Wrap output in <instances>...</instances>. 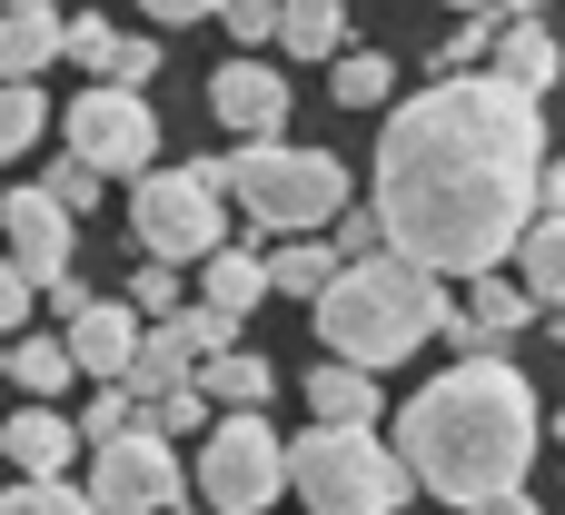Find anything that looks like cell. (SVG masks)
<instances>
[{
  "label": "cell",
  "instance_id": "1",
  "mask_svg": "<svg viewBox=\"0 0 565 515\" xmlns=\"http://www.w3.org/2000/svg\"><path fill=\"white\" fill-rule=\"evenodd\" d=\"M536 179H546V119L507 79H427L387 129H377V179L367 208L397 258L427 278H497L516 238L536 228Z\"/></svg>",
  "mask_w": 565,
  "mask_h": 515
},
{
  "label": "cell",
  "instance_id": "2",
  "mask_svg": "<svg viewBox=\"0 0 565 515\" xmlns=\"http://www.w3.org/2000/svg\"><path fill=\"white\" fill-rule=\"evenodd\" d=\"M536 387L507 357H457L437 387H417V407L397 417V457L437 506L477 515L497 496H526L536 466Z\"/></svg>",
  "mask_w": 565,
  "mask_h": 515
},
{
  "label": "cell",
  "instance_id": "3",
  "mask_svg": "<svg viewBox=\"0 0 565 515\" xmlns=\"http://www.w3.org/2000/svg\"><path fill=\"white\" fill-rule=\"evenodd\" d=\"M447 318H457V298H447V278H427L417 258H397V248H377V258H358V268H338L328 278V298H318V357H338V367H397L407 347H427V337H447Z\"/></svg>",
  "mask_w": 565,
  "mask_h": 515
},
{
  "label": "cell",
  "instance_id": "4",
  "mask_svg": "<svg viewBox=\"0 0 565 515\" xmlns=\"http://www.w3.org/2000/svg\"><path fill=\"white\" fill-rule=\"evenodd\" d=\"M218 189L248 208V228H338L348 218V169L328 149H298V139H258V149H228L218 159Z\"/></svg>",
  "mask_w": 565,
  "mask_h": 515
},
{
  "label": "cell",
  "instance_id": "5",
  "mask_svg": "<svg viewBox=\"0 0 565 515\" xmlns=\"http://www.w3.org/2000/svg\"><path fill=\"white\" fill-rule=\"evenodd\" d=\"M407 457L377 427H308L288 447V496L308 515H397L407 506Z\"/></svg>",
  "mask_w": 565,
  "mask_h": 515
},
{
  "label": "cell",
  "instance_id": "6",
  "mask_svg": "<svg viewBox=\"0 0 565 515\" xmlns=\"http://www.w3.org/2000/svg\"><path fill=\"white\" fill-rule=\"evenodd\" d=\"M129 228H139V258L209 268V258L228 248V189H218V159L149 169V179H139V199H129Z\"/></svg>",
  "mask_w": 565,
  "mask_h": 515
},
{
  "label": "cell",
  "instance_id": "7",
  "mask_svg": "<svg viewBox=\"0 0 565 515\" xmlns=\"http://www.w3.org/2000/svg\"><path fill=\"white\" fill-rule=\"evenodd\" d=\"M60 129H70V159H79L89 179H149V169H159V109H149L139 89L89 79V89L60 109Z\"/></svg>",
  "mask_w": 565,
  "mask_h": 515
},
{
  "label": "cell",
  "instance_id": "8",
  "mask_svg": "<svg viewBox=\"0 0 565 515\" xmlns=\"http://www.w3.org/2000/svg\"><path fill=\"white\" fill-rule=\"evenodd\" d=\"M199 496H209V515H278L288 506V447L268 437V417H218L209 427Z\"/></svg>",
  "mask_w": 565,
  "mask_h": 515
},
{
  "label": "cell",
  "instance_id": "9",
  "mask_svg": "<svg viewBox=\"0 0 565 515\" xmlns=\"http://www.w3.org/2000/svg\"><path fill=\"white\" fill-rule=\"evenodd\" d=\"M89 506H99V515H159V506H179V457H169V437L129 427V437L89 447Z\"/></svg>",
  "mask_w": 565,
  "mask_h": 515
},
{
  "label": "cell",
  "instance_id": "10",
  "mask_svg": "<svg viewBox=\"0 0 565 515\" xmlns=\"http://www.w3.org/2000/svg\"><path fill=\"white\" fill-rule=\"evenodd\" d=\"M70 228H79V218L50 208V189H10V199H0V248H10V268H20L40 298L70 278Z\"/></svg>",
  "mask_w": 565,
  "mask_h": 515
},
{
  "label": "cell",
  "instance_id": "11",
  "mask_svg": "<svg viewBox=\"0 0 565 515\" xmlns=\"http://www.w3.org/2000/svg\"><path fill=\"white\" fill-rule=\"evenodd\" d=\"M288 79L268 69V60H218L209 69V109L238 129V149H258V139H288Z\"/></svg>",
  "mask_w": 565,
  "mask_h": 515
},
{
  "label": "cell",
  "instance_id": "12",
  "mask_svg": "<svg viewBox=\"0 0 565 515\" xmlns=\"http://www.w3.org/2000/svg\"><path fill=\"white\" fill-rule=\"evenodd\" d=\"M139 337H149V318L129 308V298H89L70 328H60V347H70V367L79 377H99V387H119L129 377V357H139Z\"/></svg>",
  "mask_w": 565,
  "mask_h": 515
},
{
  "label": "cell",
  "instance_id": "13",
  "mask_svg": "<svg viewBox=\"0 0 565 515\" xmlns=\"http://www.w3.org/2000/svg\"><path fill=\"white\" fill-rule=\"evenodd\" d=\"M526 328H536V298H526V288L497 268V278H477V288H467V308L447 318V347L497 357V347H507V337H526Z\"/></svg>",
  "mask_w": 565,
  "mask_h": 515
},
{
  "label": "cell",
  "instance_id": "14",
  "mask_svg": "<svg viewBox=\"0 0 565 515\" xmlns=\"http://www.w3.org/2000/svg\"><path fill=\"white\" fill-rule=\"evenodd\" d=\"M487 79H507V89H526V99H546L565 79V50L546 20H497V50H487Z\"/></svg>",
  "mask_w": 565,
  "mask_h": 515
},
{
  "label": "cell",
  "instance_id": "15",
  "mask_svg": "<svg viewBox=\"0 0 565 515\" xmlns=\"http://www.w3.org/2000/svg\"><path fill=\"white\" fill-rule=\"evenodd\" d=\"M0 447H10V466H20L30 486H50V476L79 457V427H70L60 407H20V417H0Z\"/></svg>",
  "mask_w": 565,
  "mask_h": 515
},
{
  "label": "cell",
  "instance_id": "16",
  "mask_svg": "<svg viewBox=\"0 0 565 515\" xmlns=\"http://www.w3.org/2000/svg\"><path fill=\"white\" fill-rule=\"evenodd\" d=\"M199 288H209L199 308H218V318H238V328L258 318V298H278V288H268V248H218V258L199 268Z\"/></svg>",
  "mask_w": 565,
  "mask_h": 515
},
{
  "label": "cell",
  "instance_id": "17",
  "mask_svg": "<svg viewBox=\"0 0 565 515\" xmlns=\"http://www.w3.org/2000/svg\"><path fill=\"white\" fill-rule=\"evenodd\" d=\"M199 397H209L218 417H258V407L278 397V367H268L258 347H228V357H209V367H199Z\"/></svg>",
  "mask_w": 565,
  "mask_h": 515
},
{
  "label": "cell",
  "instance_id": "18",
  "mask_svg": "<svg viewBox=\"0 0 565 515\" xmlns=\"http://www.w3.org/2000/svg\"><path fill=\"white\" fill-rule=\"evenodd\" d=\"M308 417H318V427H367V417H377V377L318 357V367H308Z\"/></svg>",
  "mask_w": 565,
  "mask_h": 515
},
{
  "label": "cell",
  "instance_id": "19",
  "mask_svg": "<svg viewBox=\"0 0 565 515\" xmlns=\"http://www.w3.org/2000/svg\"><path fill=\"white\" fill-rule=\"evenodd\" d=\"M60 40H70L60 10H10V20H0V89H10V79H40V69L60 60Z\"/></svg>",
  "mask_w": 565,
  "mask_h": 515
},
{
  "label": "cell",
  "instance_id": "20",
  "mask_svg": "<svg viewBox=\"0 0 565 515\" xmlns=\"http://www.w3.org/2000/svg\"><path fill=\"white\" fill-rule=\"evenodd\" d=\"M119 387H129V397H139V407H159V397H179V387H199V357H189V347H179V337H169V328H149V337H139V357H129V377H119Z\"/></svg>",
  "mask_w": 565,
  "mask_h": 515
},
{
  "label": "cell",
  "instance_id": "21",
  "mask_svg": "<svg viewBox=\"0 0 565 515\" xmlns=\"http://www.w3.org/2000/svg\"><path fill=\"white\" fill-rule=\"evenodd\" d=\"M278 50H298V60H348V0H278Z\"/></svg>",
  "mask_w": 565,
  "mask_h": 515
},
{
  "label": "cell",
  "instance_id": "22",
  "mask_svg": "<svg viewBox=\"0 0 565 515\" xmlns=\"http://www.w3.org/2000/svg\"><path fill=\"white\" fill-rule=\"evenodd\" d=\"M516 288H526L536 308H565V218H536V228L516 238Z\"/></svg>",
  "mask_w": 565,
  "mask_h": 515
},
{
  "label": "cell",
  "instance_id": "23",
  "mask_svg": "<svg viewBox=\"0 0 565 515\" xmlns=\"http://www.w3.org/2000/svg\"><path fill=\"white\" fill-rule=\"evenodd\" d=\"M70 377H79V367H70V347H60V337H10V387H20L30 407H50Z\"/></svg>",
  "mask_w": 565,
  "mask_h": 515
},
{
  "label": "cell",
  "instance_id": "24",
  "mask_svg": "<svg viewBox=\"0 0 565 515\" xmlns=\"http://www.w3.org/2000/svg\"><path fill=\"white\" fill-rule=\"evenodd\" d=\"M397 89V60H377V50H348V60H328V99L338 109H377Z\"/></svg>",
  "mask_w": 565,
  "mask_h": 515
},
{
  "label": "cell",
  "instance_id": "25",
  "mask_svg": "<svg viewBox=\"0 0 565 515\" xmlns=\"http://www.w3.org/2000/svg\"><path fill=\"white\" fill-rule=\"evenodd\" d=\"M328 278H338V248H318V238H288L278 258H268V288H288V298H328Z\"/></svg>",
  "mask_w": 565,
  "mask_h": 515
},
{
  "label": "cell",
  "instance_id": "26",
  "mask_svg": "<svg viewBox=\"0 0 565 515\" xmlns=\"http://www.w3.org/2000/svg\"><path fill=\"white\" fill-rule=\"evenodd\" d=\"M40 129H50V99H40L30 79H10V89H0V159L40 149Z\"/></svg>",
  "mask_w": 565,
  "mask_h": 515
},
{
  "label": "cell",
  "instance_id": "27",
  "mask_svg": "<svg viewBox=\"0 0 565 515\" xmlns=\"http://www.w3.org/2000/svg\"><path fill=\"white\" fill-rule=\"evenodd\" d=\"M169 337L209 367V357H228V347H238V318H218V308H179V318H169Z\"/></svg>",
  "mask_w": 565,
  "mask_h": 515
},
{
  "label": "cell",
  "instance_id": "28",
  "mask_svg": "<svg viewBox=\"0 0 565 515\" xmlns=\"http://www.w3.org/2000/svg\"><path fill=\"white\" fill-rule=\"evenodd\" d=\"M0 515H99V506H89V486H60V476L30 486L20 476V486H0Z\"/></svg>",
  "mask_w": 565,
  "mask_h": 515
},
{
  "label": "cell",
  "instance_id": "29",
  "mask_svg": "<svg viewBox=\"0 0 565 515\" xmlns=\"http://www.w3.org/2000/svg\"><path fill=\"white\" fill-rule=\"evenodd\" d=\"M119 40H129V30H109V20L89 10V20H70V40H60V60H79L89 79H109V60H119Z\"/></svg>",
  "mask_w": 565,
  "mask_h": 515
},
{
  "label": "cell",
  "instance_id": "30",
  "mask_svg": "<svg viewBox=\"0 0 565 515\" xmlns=\"http://www.w3.org/2000/svg\"><path fill=\"white\" fill-rule=\"evenodd\" d=\"M129 308H139L149 328H169V318H179V268H169V258H139V278H129Z\"/></svg>",
  "mask_w": 565,
  "mask_h": 515
},
{
  "label": "cell",
  "instance_id": "31",
  "mask_svg": "<svg viewBox=\"0 0 565 515\" xmlns=\"http://www.w3.org/2000/svg\"><path fill=\"white\" fill-rule=\"evenodd\" d=\"M139 427H149V437H169V447H179V437H189V427H218V407H209V397H199V387H179V397H159V407H139Z\"/></svg>",
  "mask_w": 565,
  "mask_h": 515
},
{
  "label": "cell",
  "instance_id": "32",
  "mask_svg": "<svg viewBox=\"0 0 565 515\" xmlns=\"http://www.w3.org/2000/svg\"><path fill=\"white\" fill-rule=\"evenodd\" d=\"M70 427H79L89 447H109V437H129V427H139V397H129V387H99V397H89V417H70Z\"/></svg>",
  "mask_w": 565,
  "mask_h": 515
},
{
  "label": "cell",
  "instance_id": "33",
  "mask_svg": "<svg viewBox=\"0 0 565 515\" xmlns=\"http://www.w3.org/2000/svg\"><path fill=\"white\" fill-rule=\"evenodd\" d=\"M487 50H497V10L447 30V50H437V79H467V60H487Z\"/></svg>",
  "mask_w": 565,
  "mask_h": 515
},
{
  "label": "cell",
  "instance_id": "34",
  "mask_svg": "<svg viewBox=\"0 0 565 515\" xmlns=\"http://www.w3.org/2000/svg\"><path fill=\"white\" fill-rule=\"evenodd\" d=\"M218 30H228V40H238V60H248L258 40H278V0H228V10H218Z\"/></svg>",
  "mask_w": 565,
  "mask_h": 515
},
{
  "label": "cell",
  "instance_id": "35",
  "mask_svg": "<svg viewBox=\"0 0 565 515\" xmlns=\"http://www.w3.org/2000/svg\"><path fill=\"white\" fill-rule=\"evenodd\" d=\"M40 189H50V208H70V218H79V208H99V179H89L79 159H60V169H50Z\"/></svg>",
  "mask_w": 565,
  "mask_h": 515
},
{
  "label": "cell",
  "instance_id": "36",
  "mask_svg": "<svg viewBox=\"0 0 565 515\" xmlns=\"http://www.w3.org/2000/svg\"><path fill=\"white\" fill-rule=\"evenodd\" d=\"M30 308H40V288L0 258V337H30Z\"/></svg>",
  "mask_w": 565,
  "mask_h": 515
},
{
  "label": "cell",
  "instance_id": "37",
  "mask_svg": "<svg viewBox=\"0 0 565 515\" xmlns=\"http://www.w3.org/2000/svg\"><path fill=\"white\" fill-rule=\"evenodd\" d=\"M159 79V40H119V60H109V89H149Z\"/></svg>",
  "mask_w": 565,
  "mask_h": 515
},
{
  "label": "cell",
  "instance_id": "38",
  "mask_svg": "<svg viewBox=\"0 0 565 515\" xmlns=\"http://www.w3.org/2000/svg\"><path fill=\"white\" fill-rule=\"evenodd\" d=\"M139 10H149V20H169V30H179V20H209V10H228V0H139Z\"/></svg>",
  "mask_w": 565,
  "mask_h": 515
},
{
  "label": "cell",
  "instance_id": "39",
  "mask_svg": "<svg viewBox=\"0 0 565 515\" xmlns=\"http://www.w3.org/2000/svg\"><path fill=\"white\" fill-rule=\"evenodd\" d=\"M536 218H565V159H546V179H536Z\"/></svg>",
  "mask_w": 565,
  "mask_h": 515
},
{
  "label": "cell",
  "instance_id": "40",
  "mask_svg": "<svg viewBox=\"0 0 565 515\" xmlns=\"http://www.w3.org/2000/svg\"><path fill=\"white\" fill-rule=\"evenodd\" d=\"M477 515H546L536 496H497V506H477Z\"/></svg>",
  "mask_w": 565,
  "mask_h": 515
},
{
  "label": "cell",
  "instance_id": "41",
  "mask_svg": "<svg viewBox=\"0 0 565 515\" xmlns=\"http://www.w3.org/2000/svg\"><path fill=\"white\" fill-rule=\"evenodd\" d=\"M536 10H546V0H497V20H536Z\"/></svg>",
  "mask_w": 565,
  "mask_h": 515
},
{
  "label": "cell",
  "instance_id": "42",
  "mask_svg": "<svg viewBox=\"0 0 565 515\" xmlns=\"http://www.w3.org/2000/svg\"><path fill=\"white\" fill-rule=\"evenodd\" d=\"M457 10H467V20H487V10H497V0H457Z\"/></svg>",
  "mask_w": 565,
  "mask_h": 515
},
{
  "label": "cell",
  "instance_id": "43",
  "mask_svg": "<svg viewBox=\"0 0 565 515\" xmlns=\"http://www.w3.org/2000/svg\"><path fill=\"white\" fill-rule=\"evenodd\" d=\"M0 377H10V337H0Z\"/></svg>",
  "mask_w": 565,
  "mask_h": 515
},
{
  "label": "cell",
  "instance_id": "44",
  "mask_svg": "<svg viewBox=\"0 0 565 515\" xmlns=\"http://www.w3.org/2000/svg\"><path fill=\"white\" fill-rule=\"evenodd\" d=\"M10 10H50V0H10Z\"/></svg>",
  "mask_w": 565,
  "mask_h": 515
},
{
  "label": "cell",
  "instance_id": "45",
  "mask_svg": "<svg viewBox=\"0 0 565 515\" xmlns=\"http://www.w3.org/2000/svg\"><path fill=\"white\" fill-rule=\"evenodd\" d=\"M556 437H565V417H556Z\"/></svg>",
  "mask_w": 565,
  "mask_h": 515
},
{
  "label": "cell",
  "instance_id": "46",
  "mask_svg": "<svg viewBox=\"0 0 565 515\" xmlns=\"http://www.w3.org/2000/svg\"><path fill=\"white\" fill-rule=\"evenodd\" d=\"M0 199H10V189H0Z\"/></svg>",
  "mask_w": 565,
  "mask_h": 515
}]
</instances>
